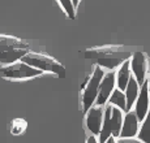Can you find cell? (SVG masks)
<instances>
[{"mask_svg":"<svg viewBox=\"0 0 150 143\" xmlns=\"http://www.w3.org/2000/svg\"><path fill=\"white\" fill-rule=\"evenodd\" d=\"M134 47L119 44H108L100 47H91L83 52V57L86 60L96 62L98 67L105 68L107 70H114L119 68L123 62L129 60L134 52Z\"/></svg>","mask_w":150,"mask_h":143,"instance_id":"1","label":"cell"},{"mask_svg":"<svg viewBox=\"0 0 150 143\" xmlns=\"http://www.w3.org/2000/svg\"><path fill=\"white\" fill-rule=\"evenodd\" d=\"M30 52V46L25 41L12 35L0 34V67L17 62Z\"/></svg>","mask_w":150,"mask_h":143,"instance_id":"2","label":"cell"},{"mask_svg":"<svg viewBox=\"0 0 150 143\" xmlns=\"http://www.w3.org/2000/svg\"><path fill=\"white\" fill-rule=\"evenodd\" d=\"M123 120H124V112L122 109H119L117 107H114L111 104H106L105 118H103L102 130H100L99 135H98V142L106 143V141L110 137H114L116 139L119 138L123 126Z\"/></svg>","mask_w":150,"mask_h":143,"instance_id":"3","label":"cell"},{"mask_svg":"<svg viewBox=\"0 0 150 143\" xmlns=\"http://www.w3.org/2000/svg\"><path fill=\"white\" fill-rule=\"evenodd\" d=\"M21 61L26 62L28 65L35 68V69L43 72V73H51L55 76L64 78L65 77V67L59 62L54 57L38 52H29L21 59Z\"/></svg>","mask_w":150,"mask_h":143,"instance_id":"4","label":"cell"},{"mask_svg":"<svg viewBox=\"0 0 150 143\" xmlns=\"http://www.w3.org/2000/svg\"><path fill=\"white\" fill-rule=\"evenodd\" d=\"M105 76L103 68L97 67L94 68L93 73L90 74L86 82L82 85V94H81V103H82V111L88 112L97 102L98 93H99V86L102 82V78Z\"/></svg>","mask_w":150,"mask_h":143,"instance_id":"5","label":"cell"},{"mask_svg":"<svg viewBox=\"0 0 150 143\" xmlns=\"http://www.w3.org/2000/svg\"><path fill=\"white\" fill-rule=\"evenodd\" d=\"M42 74L43 72L30 67L21 60L13 64L0 67V77L5 79H13V81H25V79L39 77Z\"/></svg>","mask_w":150,"mask_h":143,"instance_id":"6","label":"cell"},{"mask_svg":"<svg viewBox=\"0 0 150 143\" xmlns=\"http://www.w3.org/2000/svg\"><path fill=\"white\" fill-rule=\"evenodd\" d=\"M129 64H131L132 76L136 78L138 85L142 86L148 79L149 74V57L144 51L137 50L136 52L132 55L129 59Z\"/></svg>","mask_w":150,"mask_h":143,"instance_id":"7","label":"cell"},{"mask_svg":"<svg viewBox=\"0 0 150 143\" xmlns=\"http://www.w3.org/2000/svg\"><path fill=\"white\" fill-rule=\"evenodd\" d=\"M116 73L114 70H108L107 73H105L99 86V93H98V98L94 105H102L105 107L108 103V99L111 96V94L114 93V90L116 87Z\"/></svg>","mask_w":150,"mask_h":143,"instance_id":"8","label":"cell"},{"mask_svg":"<svg viewBox=\"0 0 150 143\" xmlns=\"http://www.w3.org/2000/svg\"><path fill=\"white\" fill-rule=\"evenodd\" d=\"M103 118H105V107H102V105H93L86 112L85 124L88 130L93 135H99L100 130H102Z\"/></svg>","mask_w":150,"mask_h":143,"instance_id":"9","label":"cell"},{"mask_svg":"<svg viewBox=\"0 0 150 143\" xmlns=\"http://www.w3.org/2000/svg\"><path fill=\"white\" fill-rule=\"evenodd\" d=\"M149 111H150V96H149V88H148V79H146V82L140 88V94H138L137 100L134 103L133 112L136 113L140 122H142L144 118L146 117V114L149 113Z\"/></svg>","mask_w":150,"mask_h":143,"instance_id":"10","label":"cell"},{"mask_svg":"<svg viewBox=\"0 0 150 143\" xmlns=\"http://www.w3.org/2000/svg\"><path fill=\"white\" fill-rule=\"evenodd\" d=\"M140 130V120L137 118L133 109L124 114L123 126L119 138H136Z\"/></svg>","mask_w":150,"mask_h":143,"instance_id":"11","label":"cell"},{"mask_svg":"<svg viewBox=\"0 0 150 143\" xmlns=\"http://www.w3.org/2000/svg\"><path fill=\"white\" fill-rule=\"evenodd\" d=\"M140 88H141V86L138 85L136 78L132 76L131 79H129V82H128V85H127L125 91H124L125 98H127V112L132 111V108L134 107V103H136L137 96H138V94H140Z\"/></svg>","mask_w":150,"mask_h":143,"instance_id":"12","label":"cell"},{"mask_svg":"<svg viewBox=\"0 0 150 143\" xmlns=\"http://www.w3.org/2000/svg\"><path fill=\"white\" fill-rule=\"evenodd\" d=\"M131 77H132L131 64H129V60H127L125 62H123L120 65L116 72V87L122 91H125L127 85H128Z\"/></svg>","mask_w":150,"mask_h":143,"instance_id":"13","label":"cell"},{"mask_svg":"<svg viewBox=\"0 0 150 143\" xmlns=\"http://www.w3.org/2000/svg\"><path fill=\"white\" fill-rule=\"evenodd\" d=\"M108 104L114 105V107H117L119 109H122L123 112H127V98L124 91L119 90V88H115L114 93L111 94L108 99Z\"/></svg>","mask_w":150,"mask_h":143,"instance_id":"14","label":"cell"},{"mask_svg":"<svg viewBox=\"0 0 150 143\" xmlns=\"http://www.w3.org/2000/svg\"><path fill=\"white\" fill-rule=\"evenodd\" d=\"M137 138L142 143H150V111H149V113L146 114L145 118H144L142 124H141L140 130H138V134H137Z\"/></svg>","mask_w":150,"mask_h":143,"instance_id":"15","label":"cell"},{"mask_svg":"<svg viewBox=\"0 0 150 143\" xmlns=\"http://www.w3.org/2000/svg\"><path fill=\"white\" fill-rule=\"evenodd\" d=\"M57 3H59V5L62 7V9L64 11V13L67 14L69 20L76 18V8H74L72 0H57Z\"/></svg>","mask_w":150,"mask_h":143,"instance_id":"16","label":"cell"},{"mask_svg":"<svg viewBox=\"0 0 150 143\" xmlns=\"http://www.w3.org/2000/svg\"><path fill=\"white\" fill-rule=\"evenodd\" d=\"M116 143H142L138 138H117Z\"/></svg>","mask_w":150,"mask_h":143,"instance_id":"17","label":"cell"},{"mask_svg":"<svg viewBox=\"0 0 150 143\" xmlns=\"http://www.w3.org/2000/svg\"><path fill=\"white\" fill-rule=\"evenodd\" d=\"M86 143H99V142H98V138H97V137L91 134V135L89 137L88 139H86Z\"/></svg>","mask_w":150,"mask_h":143,"instance_id":"18","label":"cell"},{"mask_svg":"<svg viewBox=\"0 0 150 143\" xmlns=\"http://www.w3.org/2000/svg\"><path fill=\"white\" fill-rule=\"evenodd\" d=\"M106 143H116V138H114V137H110L107 141H106Z\"/></svg>","mask_w":150,"mask_h":143,"instance_id":"19","label":"cell"},{"mask_svg":"<svg viewBox=\"0 0 150 143\" xmlns=\"http://www.w3.org/2000/svg\"><path fill=\"white\" fill-rule=\"evenodd\" d=\"M72 1H73V5H74V8H77L80 5V1H81V0H72Z\"/></svg>","mask_w":150,"mask_h":143,"instance_id":"20","label":"cell"},{"mask_svg":"<svg viewBox=\"0 0 150 143\" xmlns=\"http://www.w3.org/2000/svg\"><path fill=\"white\" fill-rule=\"evenodd\" d=\"M148 88H149V96H150V77L148 78Z\"/></svg>","mask_w":150,"mask_h":143,"instance_id":"21","label":"cell"}]
</instances>
